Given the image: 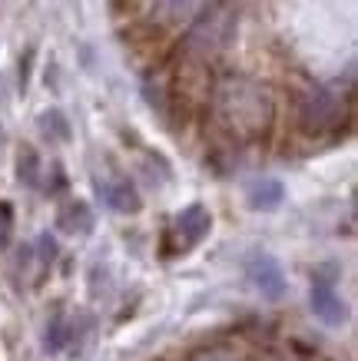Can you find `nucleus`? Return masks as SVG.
<instances>
[{"label": "nucleus", "mask_w": 358, "mask_h": 361, "mask_svg": "<svg viewBox=\"0 0 358 361\" xmlns=\"http://www.w3.org/2000/svg\"><path fill=\"white\" fill-rule=\"evenodd\" d=\"M60 226L66 232H90L93 226V216H90V209L83 202H70V206L60 212Z\"/></svg>", "instance_id": "6e6552de"}, {"label": "nucleus", "mask_w": 358, "mask_h": 361, "mask_svg": "<svg viewBox=\"0 0 358 361\" xmlns=\"http://www.w3.org/2000/svg\"><path fill=\"white\" fill-rule=\"evenodd\" d=\"M40 259H44V262H50V259H54V252H56V245H54V239H50V235H40Z\"/></svg>", "instance_id": "ddd939ff"}, {"label": "nucleus", "mask_w": 358, "mask_h": 361, "mask_svg": "<svg viewBox=\"0 0 358 361\" xmlns=\"http://www.w3.org/2000/svg\"><path fill=\"white\" fill-rule=\"evenodd\" d=\"M47 345H50L54 351L64 345V325H60V322H54V329H50V335H47Z\"/></svg>", "instance_id": "f8f14e48"}, {"label": "nucleus", "mask_w": 358, "mask_h": 361, "mask_svg": "<svg viewBox=\"0 0 358 361\" xmlns=\"http://www.w3.org/2000/svg\"><path fill=\"white\" fill-rule=\"evenodd\" d=\"M103 196H107V202L117 212H136L140 209V199H136V192H133L130 183H109V186H103Z\"/></svg>", "instance_id": "0eeeda50"}, {"label": "nucleus", "mask_w": 358, "mask_h": 361, "mask_svg": "<svg viewBox=\"0 0 358 361\" xmlns=\"http://www.w3.org/2000/svg\"><path fill=\"white\" fill-rule=\"evenodd\" d=\"M312 312L322 318L326 325H342L348 318L345 302L338 298L335 285L328 282V279H318V282L312 285Z\"/></svg>", "instance_id": "7ed1b4c3"}, {"label": "nucleus", "mask_w": 358, "mask_h": 361, "mask_svg": "<svg viewBox=\"0 0 358 361\" xmlns=\"http://www.w3.org/2000/svg\"><path fill=\"white\" fill-rule=\"evenodd\" d=\"M249 279L252 285L259 288L265 298H282L285 295V275H282V265L275 262L272 255H252L249 259Z\"/></svg>", "instance_id": "f03ea898"}, {"label": "nucleus", "mask_w": 358, "mask_h": 361, "mask_svg": "<svg viewBox=\"0 0 358 361\" xmlns=\"http://www.w3.org/2000/svg\"><path fill=\"white\" fill-rule=\"evenodd\" d=\"M20 179L23 183H37V156H33V149H23L20 153Z\"/></svg>", "instance_id": "9d476101"}, {"label": "nucleus", "mask_w": 358, "mask_h": 361, "mask_svg": "<svg viewBox=\"0 0 358 361\" xmlns=\"http://www.w3.org/2000/svg\"><path fill=\"white\" fill-rule=\"evenodd\" d=\"M213 219H209V212L203 206H189L179 212V219H176V232H179V239H183V249L196 245V242H203V235L209 232Z\"/></svg>", "instance_id": "20e7f679"}, {"label": "nucleus", "mask_w": 358, "mask_h": 361, "mask_svg": "<svg viewBox=\"0 0 358 361\" xmlns=\"http://www.w3.org/2000/svg\"><path fill=\"white\" fill-rule=\"evenodd\" d=\"M285 189L282 183H275V179H262V183H256V186L249 189V206L252 209H275L279 202H282Z\"/></svg>", "instance_id": "423d86ee"}, {"label": "nucleus", "mask_w": 358, "mask_h": 361, "mask_svg": "<svg viewBox=\"0 0 358 361\" xmlns=\"http://www.w3.org/2000/svg\"><path fill=\"white\" fill-rule=\"evenodd\" d=\"M209 0H156V17L163 23H183L196 11H203Z\"/></svg>", "instance_id": "39448f33"}, {"label": "nucleus", "mask_w": 358, "mask_h": 361, "mask_svg": "<svg viewBox=\"0 0 358 361\" xmlns=\"http://www.w3.org/2000/svg\"><path fill=\"white\" fill-rule=\"evenodd\" d=\"M40 130H44V133L54 130L56 140H66V136H70V130H66V120L56 110H50V113H44V116H40Z\"/></svg>", "instance_id": "1a4fd4ad"}, {"label": "nucleus", "mask_w": 358, "mask_h": 361, "mask_svg": "<svg viewBox=\"0 0 358 361\" xmlns=\"http://www.w3.org/2000/svg\"><path fill=\"white\" fill-rule=\"evenodd\" d=\"M11 229H13V212L7 202H0V249L11 242Z\"/></svg>", "instance_id": "9b49d317"}, {"label": "nucleus", "mask_w": 358, "mask_h": 361, "mask_svg": "<svg viewBox=\"0 0 358 361\" xmlns=\"http://www.w3.org/2000/svg\"><path fill=\"white\" fill-rule=\"evenodd\" d=\"M338 120V99L328 90H312L302 99V126L309 133H322L328 126H335Z\"/></svg>", "instance_id": "f257e3e1"}]
</instances>
